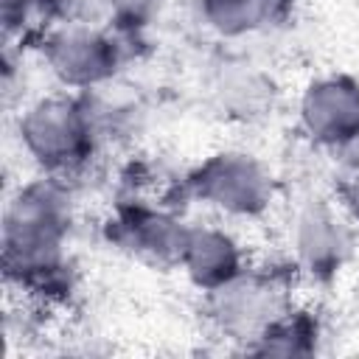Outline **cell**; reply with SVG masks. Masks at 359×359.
<instances>
[{
  "mask_svg": "<svg viewBox=\"0 0 359 359\" xmlns=\"http://www.w3.org/2000/svg\"><path fill=\"white\" fill-rule=\"evenodd\" d=\"M180 266L185 269L191 283L205 292H213V289L230 283L233 278H238L247 269L238 241L230 233H224L219 227H208V224L188 227Z\"/></svg>",
  "mask_w": 359,
  "mask_h": 359,
  "instance_id": "obj_9",
  "label": "cell"
},
{
  "mask_svg": "<svg viewBox=\"0 0 359 359\" xmlns=\"http://www.w3.org/2000/svg\"><path fill=\"white\" fill-rule=\"evenodd\" d=\"M337 154H339L342 165H345L351 174H359V129H356V135H351V137L337 149Z\"/></svg>",
  "mask_w": 359,
  "mask_h": 359,
  "instance_id": "obj_14",
  "label": "cell"
},
{
  "mask_svg": "<svg viewBox=\"0 0 359 359\" xmlns=\"http://www.w3.org/2000/svg\"><path fill=\"white\" fill-rule=\"evenodd\" d=\"M109 236L140 258L154 264H180L188 238V224L165 210L151 208H123L115 222H109Z\"/></svg>",
  "mask_w": 359,
  "mask_h": 359,
  "instance_id": "obj_7",
  "label": "cell"
},
{
  "mask_svg": "<svg viewBox=\"0 0 359 359\" xmlns=\"http://www.w3.org/2000/svg\"><path fill=\"white\" fill-rule=\"evenodd\" d=\"M351 247V236L342 219L325 202H309L294 222V250L306 272L331 278L339 272Z\"/></svg>",
  "mask_w": 359,
  "mask_h": 359,
  "instance_id": "obj_8",
  "label": "cell"
},
{
  "mask_svg": "<svg viewBox=\"0 0 359 359\" xmlns=\"http://www.w3.org/2000/svg\"><path fill=\"white\" fill-rule=\"evenodd\" d=\"M28 3H31L34 8H45V6H56L59 0H28Z\"/></svg>",
  "mask_w": 359,
  "mask_h": 359,
  "instance_id": "obj_15",
  "label": "cell"
},
{
  "mask_svg": "<svg viewBox=\"0 0 359 359\" xmlns=\"http://www.w3.org/2000/svg\"><path fill=\"white\" fill-rule=\"evenodd\" d=\"M339 199H342V208L348 210V216L359 224V174H351V177L342 182Z\"/></svg>",
  "mask_w": 359,
  "mask_h": 359,
  "instance_id": "obj_13",
  "label": "cell"
},
{
  "mask_svg": "<svg viewBox=\"0 0 359 359\" xmlns=\"http://www.w3.org/2000/svg\"><path fill=\"white\" fill-rule=\"evenodd\" d=\"M317 339V325L297 311H283L278 320H272L258 337L255 348L258 353H311Z\"/></svg>",
  "mask_w": 359,
  "mask_h": 359,
  "instance_id": "obj_11",
  "label": "cell"
},
{
  "mask_svg": "<svg viewBox=\"0 0 359 359\" xmlns=\"http://www.w3.org/2000/svg\"><path fill=\"white\" fill-rule=\"evenodd\" d=\"M275 0H202V17L224 36H241L269 22Z\"/></svg>",
  "mask_w": 359,
  "mask_h": 359,
  "instance_id": "obj_10",
  "label": "cell"
},
{
  "mask_svg": "<svg viewBox=\"0 0 359 359\" xmlns=\"http://www.w3.org/2000/svg\"><path fill=\"white\" fill-rule=\"evenodd\" d=\"M45 59L67 87H95L112 79L123 62V42L90 25H65L45 39Z\"/></svg>",
  "mask_w": 359,
  "mask_h": 359,
  "instance_id": "obj_4",
  "label": "cell"
},
{
  "mask_svg": "<svg viewBox=\"0 0 359 359\" xmlns=\"http://www.w3.org/2000/svg\"><path fill=\"white\" fill-rule=\"evenodd\" d=\"M163 0H104L109 17L115 20L118 31H137L154 20Z\"/></svg>",
  "mask_w": 359,
  "mask_h": 359,
  "instance_id": "obj_12",
  "label": "cell"
},
{
  "mask_svg": "<svg viewBox=\"0 0 359 359\" xmlns=\"http://www.w3.org/2000/svg\"><path fill=\"white\" fill-rule=\"evenodd\" d=\"M300 123L314 143L337 151L359 129V84L351 76L311 81L300 98Z\"/></svg>",
  "mask_w": 359,
  "mask_h": 359,
  "instance_id": "obj_6",
  "label": "cell"
},
{
  "mask_svg": "<svg viewBox=\"0 0 359 359\" xmlns=\"http://www.w3.org/2000/svg\"><path fill=\"white\" fill-rule=\"evenodd\" d=\"M73 224L70 191L62 177L22 185L3 216V266L20 286H50L65 269V244Z\"/></svg>",
  "mask_w": 359,
  "mask_h": 359,
  "instance_id": "obj_1",
  "label": "cell"
},
{
  "mask_svg": "<svg viewBox=\"0 0 359 359\" xmlns=\"http://www.w3.org/2000/svg\"><path fill=\"white\" fill-rule=\"evenodd\" d=\"M20 140L45 174L65 180L93 157V115L76 98H39L20 118Z\"/></svg>",
  "mask_w": 359,
  "mask_h": 359,
  "instance_id": "obj_2",
  "label": "cell"
},
{
  "mask_svg": "<svg viewBox=\"0 0 359 359\" xmlns=\"http://www.w3.org/2000/svg\"><path fill=\"white\" fill-rule=\"evenodd\" d=\"M208 294L210 317L233 339H255L272 320L286 311L280 303V286L266 275H252L247 269Z\"/></svg>",
  "mask_w": 359,
  "mask_h": 359,
  "instance_id": "obj_5",
  "label": "cell"
},
{
  "mask_svg": "<svg viewBox=\"0 0 359 359\" xmlns=\"http://www.w3.org/2000/svg\"><path fill=\"white\" fill-rule=\"evenodd\" d=\"M188 191L227 216L250 219L269 208L272 177L252 154L219 151L188 174Z\"/></svg>",
  "mask_w": 359,
  "mask_h": 359,
  "instance_id": "obj_3",
  "label": "cell"
}]
</instances>
